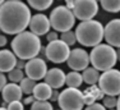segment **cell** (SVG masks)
Returning <instances> with one entry per match:
<instances>
[{
    "mask_svg": "<svg viewBox=\"0 0 120 110\" xmlns=\"http://www.w3.org/2000/svg\"><path fill=\"white\" fill-rule=\"evenodd\" d=\"M31 10L22 0H8L0 4V31L17 35L28 27Z\"/></svg>",
    "mask_w": 120,
    "mask_h": 110,
    "instance_id": "cell-1",
    "label": "cell"
},
{
    "mask_svg": "<svg viewBox=\"0 0 120 110\" xmlns=\"http://www.w3.org/2000/svg\"><path fill=\"white\" fill-rule=\"evenodd\" d=\"M41 40L31 31H22L17 33L12 41V51L18 59L28 60L38 55L41 49Z\"/></svg>",
    "mask_w": 120,
    "mask_h": 110,
    "instance_id": "cell-2",
    "label": "cell"
},
{
    "mask_svg": "<svg viewBox=\"0 0 120 110\" xmlns=\"http://www.w3.org/2000/svg\"><path fill=\"white\" fill-rule=\"evenodd\" d=\"M75 39L81 45L93 47L104 40V26L95 19L82 21L75 28Z\"/></svg>",
    "mask_w": 120,
    "mask_h": 110,
    "instance_id": "cell-3",
    "label": "cell"
},
{
    "mask_svg": "<svg viewBox=\"0 0 120 110\" xmlns=\"http://www.w3.org/2000/svg\"><path fill=\"white\" fill-rule=\"evenodd\" d=\"M88 55H90V63L98 72L114 68L116 62L119 60V51H116L114 46L109 44H101V42L93 46L91 54Z\"/></svg>",
    "mask_w": 120,
    "mask_h": 110,
    "instance_id": "cell-4",
    "label": "cell"
},
{
    "mask_svg": "<svg viewBox=\"0 0 120 110\" xmlns=\"http://www.w3.org/2000/svg\"><path fill=\"white\" fill-rule=\"evenodd\" d=\"M49 21H50V26L54 28V31L65 32V31L73 28L74 23H75V17H74L72 9L67 8L65 5H59L50 13Z\"/></svg>",
    "mask_w": 120,
    "mask_h": 110,
    "instance_id": "cell-5",
    "label": "cell"
},
{
    "mask_svg": "<svg viewBox=\"0 0 120 110\" xmlns=\"http://www.w3.org/2000/svg\"><path fill=\"white\" fill-rule=\"evenodd\" d=\"M58 102L63 110H81L84 106L83 92L78 87H68L59 92Z\"/></svg>",
    "mask_w": 120,
    "mask_h": 110,
    "instance_id": "cell-6",
    "label": "cell"
},
{
    "mask_svg": "<svg viewBox=\"0 0 120 110\" xmlns=\"http://www.w3.org/2000/svg\"><path fill=\"white\" fill-rule=\"evenodd\" d=\"M97 83L105 95L118 96L120 94V72L112 68L104 71L102 74H100Z\"/></svg>",
    "mask_w": 120,
    "mask_h": 110,
    "instance_id": "cell-7",
    "label": "cell"
},
{
    "mask_svg": "<svg viewBox=\"0 0 120 110\" xmlns=\"http://www.w3.org/2000/svg\"><path fill=\"white\" fill-rule=\"evenodd\" d=\"M69 47L70 46H68L64 41H61L60 39H56L47 44V46L45 47V55L51 63H55V64L65 63L70 51Z\"/></svg>",
    "mask_w": 120,
    "mask_h": 110,
    "instance_id": "cell-8",
    "label": "cell"
},
{
    "mask_svg": "<svg viewBox=\"0 0 120 110\" xmlns=\"http://www.w3.org/2000/svg\"><path fill=\"white\" fill-rule=\"evenodd\" d=\"M72 12L79 21L92 19L98 13V3L97 0H74Z\"/></svg>",
    "mask_w": 120,
    "mask_h": 110,
    "instance_id": "cell-9",
    "label": "cell"
},
{
    "mask_svg": "<svg viewBox=\"0 0 120 110\" xmlns=\"http://www.w3.org/2000/svg\"><path fill=\"white\" fill-rule=\"evenodd\" d=\"M67 64L72 71L81 72L90 64V55L84 49H73L69 51Z\"/></svg>",
    "mask_w": 120,
    "mask_h": 110,
    "instance_id": "cell-10",
    "label": "cell"
},
{
    "mask_svg": "<svg viewBox=\"0 0 120 110\" xmlns=\"http://www.w3.org/2000/svg\"><path fill=\"white\" fill-rule=\"evenodd\" d=\"M24 71L27 77L32 78L35 81H40L45 77L47 72V64L42 58H31L24 65Z\"/></svg>",
    "mask_w": 120,
    "mask_h": 110,
    "instance_id": "cell-11",
    "label": "cell"
},
{
    "mask_svg": "<svg viewBox=\"0 0 120 110\" xmlns=\"http://www.w3.org/2000/svg\"><path fill=\"white\" fill-rule=\"evenodd\" d=\"M28 27H30L31 32H33L37 36H44L50 31L51 26H50L49 17L38 13V14H35V16H31Z\"/></svg>",
    "mask_w": 120,
    "mask_h": 110,
    "instance_id": "cell-12",
    "label": "cell"
},
{
    "mask_svg": "<svg viewBox=\"0 0 120 110\" xmlns=\"http://www.w3.org/2000/svg\"><path fill=\"white\" fill-rule=\"evenodd\" d=\"M104 39L106 40L109 45L114 47L120 46V21L112 19L104 27Z\"/></svg>",
    "mask_w": 120,
    "mask_h": 110,
    "instance_id": "cell-13",
    "label": "cell"
},
{
    "mask_svg": "<svg viewBox=\"0 0 120 110\" xmlns=\"http://www.w3.org/2000/svg\"><path fill=\"white\" fill-rule=\"evenodd\" d=\"M44 78L51 88H61L65 85V73L60 68L47 69Z\"/></svg>",
    "mask_w": 120,
    "mask_h": 110,
    "instance_id": "cell-14",
    "label": "cell"
},
{
    "mask_svg": "<svg viewBox=\"0 0 120 110\" xmlns=\"http://www.w3.org/2000/svg\"><path fill=\"white\" fill-rule=\"evenodd\" d=\"M0 92H1V95H3L4 102H7V104L10 102V101H14V100H21L22 95H23L19 85H17V83H14V82L7 83Z\"/></svg>",
    "mask_w": 120,
    "mask_h": 110,
    "instance_id": "cell-15",
    "label": "cell"
},
{
    "mask_svg": "<svg viewBox=\"0 0 120 110\" xmlns=\"http://www.w3.org/2000/svg\"><path fill=\"white\" fill-rule=\"evenodd\" d=\"M17 56L12 50L8 49H3L0 50V72L5 73L13 69L17 64Z\"/></svg>",
    "mask_w": 120,
    "mask_h": 110,
    "instance_id": "cell-16",
    "label": "cell"
},
{
    "mask_svg": "<svg viewBox=\"0 0 120 110\" xmlns=\"http://www.w3.org/2000/svg\"><path fill=\"white\" fill-rule=\"evenodd\" d=\"M51 91H52V88L46 82H40L35 85V87L32 90V95L35 100H49Z\"/></svg>",
    "mask_w": 120,
    "mask_h": 110,
    "instance_id": "cell-17",
    "label": "cell"
},
{
    "mask_svg": "<svg viewBox=\"0 0 120 110\" xmlns=\"http://www.w3.org/2000/svg\"><path fill=\"white\" fill-rule=\"evenodd\" d=\"M83 83L82 74L77 71H72L68 74H65V85L68 87H79Z\"/></svg>",
    "mask_w": 120,
    "mask_h": 110,
    "instance_id": "cell-18",
    "label": "cell"
},
{
    "mask_svg": "<svg viewBox=\"0 0 120 110\" xmlns=\"http://www.w3.org/2000/svg\"><path fill=\"white\" fill-rule=\"evenodd\" d=\"M98 71L92 67V68H86L83 69V73H82V79H83V82H86L87 85H96L97 81H98Z\"/></svg>",
    "mask_w": 120,
    "mask_h": 110,
    "instance_id": "cell-19",
    "label": "cell"
},
{
    "mask_svg": "<svg viewBox=\"0 0 120 110\" xmlns=\"http://www.w3.org/2000/svg\"><path fill=\"white\" fill-rule=\"evenodd\" d=\"M101 7L106 12L110 13H118L120 10V0H100Z\"/></svg>",
    "mask_w": 120,
    "mask_h": 110,
    "instance_id": "cell-20",
    "label": "cell"
},
{
    "mask_svg": "<svg viewBox=\"0 0 120 110\" xmlns=\"http://www.w3.org/2000/svg\"><path fill=\"white\" fill-rule=\"evenodd\" d=\"M36 81L35 79H32V78H30V77H23L22 78V81L19 82V87H21L22 90V92L26 95H31L32 94V90L33 87H35V85H36Z\"/></svg>",
    "mask_w": 120,
    "mask_h": 110,
    "instance_id": "cell-21",
    "label": "cell"
},
{
    "mask_svg": "<svg viewBox=\"0 0 120 110\" xmlns=\"http://www.w3.org/2000/svg\"><path fill=\"white\" fill-rule=\"evenodd\" d=\"M28 5L31 8H35L36 10H46L51 7L54 0H27Z\"/></svg>",
    "mask_w": 120,
    "mask_h": 110,
    "instance_id": "cell-22",
    "label": "cell"
},
{
    "mask_svg": "<svg viewBox=\"0 0 120 110\" xmlns=\"http://www.w3.org/2000/svg\"><path fill=\"white\" fill-rule=\"evenodd\" d=\"M23 77H24L23 71H22V69H19V68H17V67H14L13 69H10V71L8 72V79H9L10 82L19 83Z\"/></svg>",
    "mask_w": 120,
    "mask_h": 110,
    "instance_id": "cell-23",
    "label": "cell"
},
{
    "mask_svg": "<svg viewBox=\"0 0 120 110\" xmlns=\"http://www.w3.org/2000/svg\"><path fill=\"white\" fill-rule=\"evenodd\" d=\"M102 105L105 108H109V109H112V108H116L119 109V99H116V96H112V95H104L102 97Z\"/></svg>",
    "mask_w": 120,
    "mask_h": 110,
    "instance_id": "cell-24",
    "label": "cell"
},
{
    "mask_svg": "<svg viewBox=\"0 0 120 110\" xmlns=\"http://www.w3.org/2000/svg\"><path fill=\"white\" fill-rule=\"evenodd\" d=\"M60 40H61V41H64L68 46H73L74 44H75V41H77L75 33H74L72 30H68V31H65V32H61Z\"/></svg>",
    "mask_w": 120,
    "mask_h": 110,
    "instance_id": "cell-25",
    "label": "cell"
},
{
    "mask_svg": "<svg viewBox=\"0 0 120 110\" xmlns=\"http://www.w3.org/2000/svg\"><path fill=\"white\" fill-rule=\"evenodd\" d=\"M86 92H88V94L91 95V96L95 97V100H101L102 97H104V92L100 90V87H97L96 85H90V87H88L87 90H86Z\"/></svg>",
    "mask_w": 120,
    "mask_h": 110,
    "instance_id": "cell-26",
    "label": "cell"
},
{
    "mask_svg": "<svg viewBox=\"0 0 120 110\" xmlns=\"http://www.w3.org/2000/svg\"><path fill=\"white\" fill-rule=\"evenodd\" d=\"M32 110H38V109H52V105L49 102V100H35L31 104Z\"/></svg>",
    "mask_w": 120,
    "mask_h": 110,
    "instance_id": "cell-27",
    "label": "cell"
},
{
    "mask_svg": "<svg viewBox=\"0 0 120 110\" xmlns=\"http://www.w3.org/2000/svg\"><path fill=\"white\" fill-rule=\"evenodd\" d=\"M23 102L22 100H14V101H10L8 102V109L9 110H22L23 109Z\"/></svg>",
    "mask_w": 120,
    "mask_h": 110,
    "instance_id": "cell-28",
    "label": "cell"
},
{
    "mask_svg": "<svg viewBox=\"0 0 120 110\" xmlns=\"http://www.w3.org/2000/svg\"><path fill=\"white\" fill-rule=\"evenodd\" d=\"M87 108L90 109V110H96V109H97V110H104L105 106L95 101V102H92V104H90V105H87Z\"/></svg>",
    "mask_w": 120,
    "mask_h": 110,
    "instance_id": "cell-29",
    "label": "cell"
},
{
    "mask_svg": "<svg viewBox=\"0 0 120 110\" xmlns=\"http://www.w3.org/2000/svg\"><path fill=\"white\" fill-rule=\"evenodd\" d=\"M56 39H59L56 31H51V32L49 31V32L46 33V40H47L49 42H50V41H54V40H56Z\"/></svg>",
    "mask_w": 120,
    "mask_h": 110,
    "instance_id": "cell-30",
    "label": "cell"
},
{
    "mask_svg": "<svg viewBox=\"0 0 120 110\" xmlns=\"http://www.w3.org/2000/svg\"><path fill=\"white\" fill-rule=\"evenodd\" d=\"M58 97H59V91H58V88H52V91H51V94H50L49 100H50V101H58Z\"/></svg>",
    "mask_w": 120,
    "mask_h": 110,
    "instance_id": "cell-31",
    "label": "cell"
},
{
    "mask_svg": "<svg viewBox=\"0 0 120 110\" xmlns=\"http://www.w3.org/2000/svg\"><path fill=\"white\" fill-rule=\"evenodd\" d=\"M7 81H8V78L5 77V74L3 73V72H0V91L3 90V87H4L5 85H7Z\"/></svg>",
    "mask_w": 120,
    "mask_h": 110,
    "instance_id": "cell-32",
    "label": "cell"
},
{
    "mask_svg": "<svg viewBox=\"0 0 120 110\" xmlns=\"http://www.w3.org/2000/svg\"><path fill=\"white\" fill-rule=\"evenodd\" d=\"M33 101H35V97H33V96H28V97H26V99L23 100V105H31Z\"/></svg>",
    "mask_w": 120,
    "mask_h": 110,
    "instance_id": "cell-33",
    "label": "cell"
},
{
    "mask_svg": "<svg viewBox=\"0 0 120 110\" xmlns=\"http://www.w3.org/2000/svg\"><path fill=\"white\" fill-rule=\"evenodd\" d=\"M24 65H26V60H23V59H18V60H17V64H15L17 68L23 69V68H24Z\"/></svg>",
    "mask_w": 120,
    "mask_h": 110,
    "instance_id": "cell-34",
    "label": "cell"
},
{
    "mask_svg": "<svg viewBox=\"0 0 120 110\" xmlns=\"http://www.w3.org/2000/svg\"><path fill=\"white\" fill-rule=\"evenodd\" d=\"M7 45V37L4 35H0V47H4Z\"/></svg>",
    "mask_w": 120,
    "mask_h": 110,
    "instance_id": "cell-35",
    "label": "cell"
},
{
    "mask_svg": "<svg viewBox=\"0 0 120 110\" xmlns=\"http://www.w3.org/2000/svg\"><path fill=\"white\" fill-rule=\"evenodd\" d=\"M73 3H74V0H65V7L69 8V9H72V8H73Z\"/></svg>",
    "mask_w": 120,
    "mask_h": 110,
    "instance_id": "cell-36",
    "label": "cell"
},
{
    "mask_svg": "<svg viewBox=\"0 0 120 110\" xmlns=\"http://www.w3.org/2000/svg\"><path fill=\"white\" fill-rule=\"evenodd\" d=\"M5 1V0H0V4H3V3H4Z\"/></svg>",
    "mask_w": 120,
    "mask_h": 110,
    "instance_id": "cell-37",
    "label": "cell"
}]
</instances>
